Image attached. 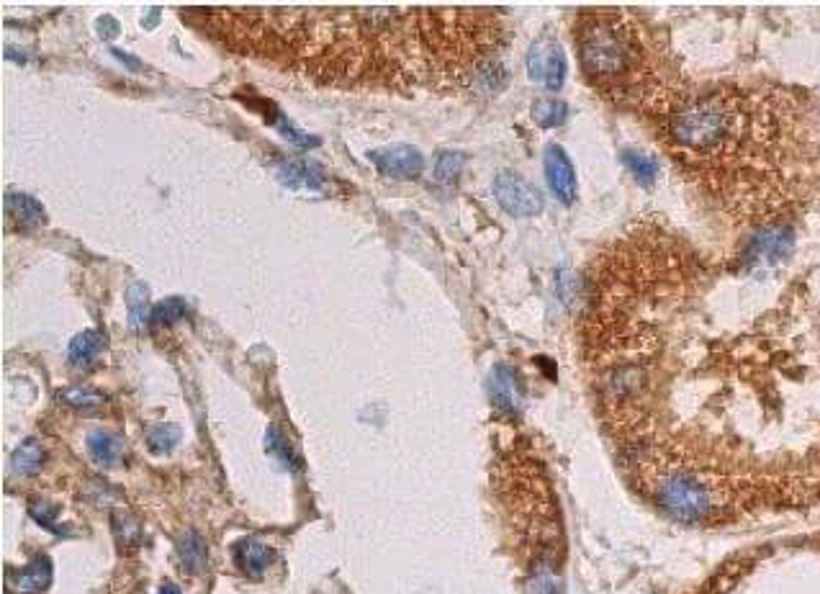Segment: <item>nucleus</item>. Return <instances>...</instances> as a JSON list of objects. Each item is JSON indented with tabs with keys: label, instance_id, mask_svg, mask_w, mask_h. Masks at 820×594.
Listing matches in <instances>:
<instances>
[{
	"label": "nucleus",
	"instance_id": "nucleus-1",
	"mask_svg": "<svg viewBox=\"0 0 820 594\" xmlns=\"http://www.w3.org/2000/svg\"><path fill=\"white\" fill-rule=\"evenodd\" d=\"M193 29L247 60L335 88H466L502 80L494 8L188 6Z\"/></svg>",
	"mask_w": 820,
	"mask_h": 594
},
{
	"label": "nucleus",
	"instance_id": "nucleus-2",
	"mask_svg": "<svg viewBox=\"0 0 820 594\" xmlns=\"http://www.w3.org/2000/svg\"><path fill=\"white\" fill-rule=\"evenodd\" d=\"M576 49L584 78L612 101H656L659 62L646 31L615 8H587L576 21Z\"/></svg>",
	"mask_w": 820,
	"mask_h": 594
},
{
	"label": "nucleus",
	"instance_id": "nucleus-3",
	"mask_svg": "<svg viewBox=\"0 0 820 594\" xmlns=\"http://www.w3.org/2000/svg\"><path fill=\"white\" fill-rule=\"evenodd\" d=\"M743 119L736 101L718 96H702L679 103L666 119V142L682 160L707 162L736 147Z\"/></svg>",
	"mask_w": 820,
	"mask_h": 594
},
{
	"label": "nucleus",
	"instance_id": "nucleus-4",
	"mask_svg": "<svg viewBox=\"0 0 820 594\" xmlns=\"http://www.w3.org/2000/svg\"><path fill=\"white\" fill-rule=\"evenodd\" d=\"M653 499L666 515L682 522H700L713 512V492L695 474L669 471L653 484Z\"/></svg>",
	"mask_w": 820,
	"mask_h": 594
},
{
	"label": "nucleus",
	"instance_id": "nucleus-5",
	"mask_svg": "<svg viewBox=\"0 0 820 594\" xmlns=\"http://www.w3.org/2000/svg\"><path fill=\"white\" fill-rule=\"evenodd\" d=\"M494 196H497L499 206L512 216H535L543 209V196H540L538 188L522 175L512 173V170L497 175Z\"/></svg>",
	"mask_w": 820,
	"mask_h": 594
},
{
	"label": "nucleus",
	"instance_id": "nucleus-6",
	"mask_svg": "<svg viewBox=\"0 0 820 594\" xmlns=\"http://www.w3.org/2000/svg\"><path fill=\"white\" fill-rule=\"evenodd\" d=\"M527 75L545 88L558 90L566 80V54L556 39H538L527 52Z\"/></svg>",
	"mask_w": 820,
	"mask_h": 594
},
{
	"label": "nucleus",
	"instance_id": "nucleus-7",
	"mask_svg": "<svg viewBox=\"0 0 820 594\" xmlns=\"http://www.w3.org/2000/svg\"><path fill=\"white\" fill-rule=\"evenodd\" d=\"M371 160L389 178L412 180L425 170V157L419 155V150L409 147V144H396V147H384V150L371 152Z\"/></svg>",
	"mask_w": 820,
	"mask_h": 594
},
{
	"label": "nucleus",
	"instance_id": "nucleus-8",
	"mask_svg": "<svg viewBox=\"0 0 820 594\" xmlns=\"http://www.w3.org/2000/svg\"><path fill=\"white\" fill-rule=\"evenodd\" d=\"M545 178L551 191L561 198L563 204H571L576 198V170L569 155L558 144L545 147Z\"/></svg>",
	"mask_w": 820,
	"mask_h": 594
},
{
	"label": "nucleus",
	"instance_id": "nucleus-9",
	"mask_svg": "<svg viewBox=\"0 0 820 594\" xmlns=\"http://www.w3.org/2000/svg\"><path fill=\"white\" fill-rule=\"evenodd\" d=\"M52 561L49 556H36L31 564H26L24 569L8 571L6 574V589L11 594H39L52 584Z\"/></svg>",
	"mask_w": 820,
	"mask_h": 594
},
{
	"label": "nucleus",
	"instance_id": "nucleus-10",
	"mask_svg": "<svg viewBox=\"0 0 820 594\" xmlns=\"http://www.w3.org/2000/svg\"><path fill=\"white\" fill-rule=\"evenodd\" d=\"M276 175L283 186L291 188H312L322 191L327 188V173L312 160H281L276 162Z\"/></svg>",
	"mask_w": 820,
	"mask_h": 594
},
{
	"label": "nucleus",
	"instance_id": "nucleus-11",
	"mask_svg": "<svg viewBox=\"0 0 820 594\" xmlns=\"http://www.w3.org/2000/svg\"><path fill=\"white\" fill-rule=\"evenodd\" d=\"M6 214L21 232H34V229L47 224L42 204L31 198L29 193H8L6 196Z\"/></svg>",
	"mask_w": 820,
	"mask_h": 594
},
{
	"label": "nucleus",
	"instance_id": "nucleus-12",
	"mask_svg": "<svg viewBox=\"0 0 820 594\" xmlns=\"http://www.w3.org/2000/svg\"><path fill=\"white\" fill-rule=\"evenodd\" d=\"M489 396L494 407L515 414L520 409V381H517L515 371H509L507 366H497V371L489 378Z\"/></svg>",
	"mask_w": 820,
	"mask_h": 594
},
{
	"label": "nucleus",
	"instance_id": "nucleus-13",
	"mask_svg": "<svg viewBox=\"0 0 820 594\" xmlns=\"http://www.w3.org/2000/svg\"><path fill=\"white\" fill-rule=\"evenodd\" d=\"M273 558H276L273 548H268L265 543H260V540H255V538L240 540L237 548H234V561H237L240 571H245V574L252 576V579L263 576L265 569L273 564Z\"/></svg>",
	"mask_w": 820,
	"mask_h": 594
},
{
	"label": "nucleus",
	"instance_id": "nucleus-14",
	"mask_svg": "<svg viewBox=\"0 0 820 594\" xmlns=\"http://www.w3.org/2000/svg\"><path fill=\"white\" fill-rule=\"evenodd\" d=\"M108 337L101 330H85L72 337L70 348H67V360L75 368H90L98 360V355L106 350Z\"/></svg>",
	"mask_w": 820,
	"mask_h": 594
},
{
	"label": "nucleus",
	"instance_id": "nucleus-15",
	"mask_svg": "<svg viewBox=\"0 0 820 594\" xmlns=\"http://www.w3.org/2000/svg\"><path fill=\"white\" fill-rule=\"evenodd\" d=\"M88 450L90 458L101 468H111L121 461L124 456V440L116 432L108 430H93L88 435Z\"/></svg>",
	"mask_w": 820,
	"mask_h": 594
},
{
	"label": "nucleus",
	"instance_id": "nucleus-16",
	"mask_svg": "<svg viewBox=\"0 0 820 594\" xmlns=\"http://www.w3.org/2000/svg\"><path fill=\"white\" fill-rule=\"evenodd\" d=\"M126 309H129V324L132 330H142L147 319H152V306H150V291L147 286L139 281H134L132 286L126 288Z\"/></svg>",
	"mask_w": 820,
	"mask_h": 594
},
{
	"label": "nucleus",
	"instance_id": "nucleus-17",
	"mask_svg": "<svg viewBox=\"0 0 820 594\" xmlns=\"http://www.w3.org/2000/svg\"><path fill=\"white\" fill-rule=\"evenodd\" d=\"M265 448H268L270 456H276L278 461L286 468H291V471H299L301 468V456L296 453L294 443H291V438H288L281 427H270V430L265 432Z\"/></svg>",
	"mask_w": 820,
	"mask_h": 594
},
{
	"label": "nucleus",
	"instance_id": "nucleus-18",
	"mask_svg": "<svg viewBox=\"0 0 820 594\" xmlns=\"http://www.w3.org/2000/svg\"><path fill=\"white\" fill-rule=\"evenodd\" d=\"M44 463V448L39 440L29 438L24 443L18 445L16 453H13V468H16L21 476H34L42 471Z\"/></svg>",
	"mask_w": 820,
	"mask_h": 594
},
{
	"label": "nucleus",
	"instance_id": "nucleus-19",
	"mask_svg": "<svg viewBox=\"0 0 820 594\" xmlns=\"http://www.w3.org/2000/svg\"><path fill=\"white\" fill-rule=\"evenodd\" d=\"M178 558L180 566H183L188 574H198V571L206 566V540L198 533H188L186 538L180 540Z\"/></svg>",
	"mask_w": 820,
	"mask_h": 594
},
{
	"label": "nucleus",
	"instance_id": "nucleus-20",
	"mask_svg": "<svg viewBox=\"0 0 820 594\" xmlns=\"http://www.w3.org/2000/svg\"><path fill=\"white\" fill-rule=\"evenodd\" d=\"M533 121L543 129H553V126H561L569 116V106L561 101V98H538L533 103V111H530Z\"/></svg>",
	"mask_w": 820,
	"mask_h": 594
},
{
	"label": "nucleus",
	"instance_id": "nucleus-21",
	"mask_svg": "<svg viewBox=\"0 0 820 594\" xmlns=\"http://www.w3.org/2000/svg\"><path fill=\"white\" fill-rule=\"evenodd\" d=\"M60 402H65L72 409L93 412V409H101L106 404V396L96 389H88V386H67L65 391H60Z\"/></svg>",
	"mask_w": 820,
	"mask_h": 594
},
{
	"label": "nucleus",
	"instance_id": "nucleus-22",
	"mask_svg": "<svg viewBox=\"0 0 820 594\" xmlns=\"http://www.w3.org/2000/svg\"><path fill=\"white\" fill-rule=\"evenodd\" d=\"M625 165H628L630 173H633L635 180L643 183V186H651L653 180H656V175H659V165H656L648 155H643V152H625Z\"/></svg>",
	"mask_w": 820,
	"mask_h": 594
},
{
	"label": "nucleus",
	"instance_id": "nucleus-23",
	"mask_svg": "<svg viewBox=\"0 0 820 594\" xmlns=\"http://www.w3.org/2000/svg\"><path fill=\"white\" fill-rule=\"evenodd\" d=\"M186 312L188 304L183 299H165L157 306H152V324L155 327H170V324L186 317Z\"/></svg>",
	"mask_w": 820,
	"mask_h": 594
},
{
	"label": "nucleus",
	"instance_id": "nucleus-24",
	"mask_svg": "<svg viewBox=\"0 0 820 594\" xmlns=\"http://www.w3.org/2000/svg\"><path fill=\"white\" fill-rule=\"evenodd\" d=\"M180 430L178 425H155L147 432V448L152 453H170L178 445Z\"/></svg>",
	"mask_w": 820,
	"mask_h": 594
},
{
	"label": "nucleus",
	"instance_id": "nucleus-25",
	"mask_svg": "<svg viewBox=\"0 0 820 594\" xmlns=\"http://www.w3.org/2000/svg\"><path fill=\"white\" fill-rule=\"evenodd\" d=\"M527 592L530 594H561V582L558 574L553 571L551 564H540L533 571L530 582H527Z\"/></svg>",
	"mask_w": 820,
	"mask_h": 594
},
{
	"label": "nucleus",
	"instance_id": "nucleus-26",
	"mask_svg": "<svg viewBox=\"0 0 820 594\" xmlns=\"http://www.w3.org/2000/svg\"><path fill=\"white\" fill-rule=\"evenodd\" d=\"M463 165H466V155H461V152H443L435 162V178L443 180V183H455L458 175L463 173Z\"/></svg>",
	"mask_w": 820,
	"mask_h": 594
},
{
	"label": "nucleus",
	"instance_id": "nucleus-27",
	"mask_svg": "<svg viewBox=\"0 0 820 594\" xmlns=\"http://www.w3.org/2000/svg\"><path fill=\"white\" fill-rule=\"evenodd\" d=\"M270 124L276 126L278 132L283 134V137H286V142H294L296 147H317L319 144V137H312V134H306V132H299V129H296L294 124H291V121L286 119V116L283 114H278V111H273V116H270Z\"/></svg>",
	"mask_w": 820,
	"mask_h": 594
},
{
	"label": "nucleus",
	"instance_id": "nucleus-28",
	"mask_svg": "<svg viewBox=\"0 0 820 594\" xmlns=\"http://www.w3.org/2000/svg\"><path fill=\"white\" fill-rule=\"evenodd\" d=\"M29 512H31V517H34L39 525H42V528L49 530V533L67 535V530H70V528H62V525H57V522H54V517L60 515V512H57V507H54V504L44 502V499H39V502L34 499V502L29 504Z\"/></svg>",
	"mask_w": 820,
	"mask_h": 594
},
{
	"label": "nucleus",
	"instance_id": "nucleus-29",
	"mask_svg": "<svg viewBox=\"0 0 820 594\" xmlns=\"http://www.w3.org/2000/svg\"><path fill=\"white\" fill-rule=\"evenodd\" d=\"M114 530H116V538H119V543L124 548L137 546L139 540H142V528H139V522L134 520V517L114 515Z\"/></svg>",
	"mask_w": 820,
	"mask_h": 594
},
{
	"label": "nucleus",
	"instance_id": "nucleus-30",
	"mask_svg": "<svg viewBox=\"0 0 820 594\" xmlns=\"http://www.w3.org/2000/svg\"><path fill=\"white\" fill-rule=\"evenodd\" d=\"M98 31H101V36H106V39H114V36L119 34V24H116L111 16H103L101 21H98Z\"/></svg>",
	"mask_w": 820,
	"mask_h": 594
},
{
	"label": "nucleus",
	"instance_id": "nucleus-31",
	"mask_svg": "<svg viewBox=\"0 0 820 594\" xmlns=\"http://www.w3.org/2000/svg\"><path fill=\"white\" fill-rule=\"evenodd\" d=\"M157 594H183V592H180V589L175 587V584H170V582H168V584H162V587H160V592H157Z\"/></svg>",
	"mask_w": 820,
	"mask_h": 594
}]
</instances>
